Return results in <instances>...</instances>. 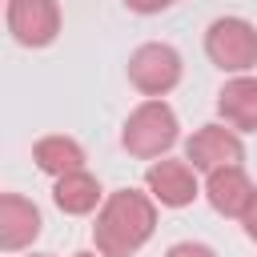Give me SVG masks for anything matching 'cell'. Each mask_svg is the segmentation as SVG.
Listing matches in <instances>:
<instances>
[{
    "label": "cell",
    "instance_id": "cell-1",
    "mask_svg": "<svg viewBox=\"0 0 257 257\" xmlns=\"http://www.w3.org/2000/svg\"><path fill=\"white\" fill-rule=\"evenodd\" d=\"M157 229V205L153 197L137 193V189H116L104 197L96 225H92V241L100 249V257H133Z\"/></svg>",
    "mask_w": 257,
    "mask_h": 257
},
{
    "label": "cell",
    "instance_id": "cell-2",
    "mask_svg": "<svg viewBox=\"0 0 257 257\" xmlns=\"http://www.w3.org/2000/svg\"><path fill=\"white\" fill-rule=\"evenodd\" d=\"M120 145L141 157V161H153V157H165L173 145H177V112L161 100V96H149L145 104H137L120 128Z\"/></svg>",
    "mask_w": 257,
    "mask_h": 257
},
{
    "label": "cell",
    "instance_id": "cell-3",
    "mask_svg": "<svg viewBox=\"0 0 257 257\" xmlns=\"http://www.w3.org/2000/svg\"><path fill=\"white\" fill-rule=\"evenodd\" d=\"M205 52L225 72H249L257 64V28L241 16H217L205 32Z\"/></svg>",
    "mask_w": 257,
    "mask_h": 257
},
{
    "label": "cell",
    "instance_id": "cell-4",
    "mask_svg": "<svg viewBox=\"0 0 257 257\" xmlns=\"http://www.w3.org/2000/svg\"><path fill=\"white\" fill-rule=\"evenodd\" d=\"M128 80L145 96H165L181 80V52L165 40H149L128 56Z\"/></svg>",
    "mask_w": 257,
    "mask_h": 257
},
{
    "label": "cell",
    "instance_id": "cell-5",
    "mask_svg": "<svg viewBox=\"0 0 257 257\" xmlns=\"http://www.w3.org/2000/svg\"><path fill=\"white\" fill-rule=\"evenodd\" d=\"M8 32L24 48H44L60 32V4L56 0H8Z\"/></svg>",
    "mask_w": 257,
    "mask_h": 257
},
{
    "label": "cell",
    "instance_id": "cell-6",
    "mask_svg": "<svg viewBox=\"0 0 257 257\" xmlns=\"http://www.w3.org/2000/svg\"><path fill=\"white\" fill-rule=\"evenodd\" d=\"M245 157V145L233 128L225 124H201L189 141H185V161H193V169H221V165H241Z\"/></svg>",
    "mask_w": 257,
    "mask_h": 257
},
{
    "label": "cell",
    "instance_id": "cell-7",
    "mask_svg": "<svg viewBox=\"0 0 257 257\" xmlns=\"http://www.w3.org/2000/svg\"><path fill=\"white\" fill-rule=\"evenodd\" d=\"M205 197H209V205H213L221 217H245V209H249L253 197H257V185L249 181V173H245L241 165H221V169L209 173Z\"/></svg>",
    "mask_w": 257,
    "mask_h": 257
},
{
    "label": "cell",
    "instance_id": "cell-8",
    "mask_svg": "<svg viewBox=\"0 0 257 257\" xmlns=\"http://www.w3.org/2000/svg\"><path fill=\"white\" fill-rule=\"evenodd\" d=\"M40 209L20 197V193H0V249L4 253H20L24 245H32L40 237Z\"/></svg>",
    "mask_w": 257,
    "mask_h": 257
},
{
    "label": "cell",
    "instance_id": "cell-9",
    "mask_svg": "<svg viewBox=\"0 0 257 257\" xmlns=\"http://www.w3.org/2000/svg\"><path fill=\"white\" fill-rule=\"evenodd\" d=\"M145 185H149L153 201H161L169 209H185L197 197V177H193V165H185V161H153L145 173Z\"/></svg>",
    "mask_w": 257,
    "mask_h": 257
},
{
    "label": "cell",
    "instance_id": "cell-10",
    "mask_svg": "<svg viewBox=\"0 0 257 257\" xmlns=\"http://www.w3.org/2000/svg\"><path fill=\"white\" fill-rule=\"evenodd\" d=\"M217 112L229 128L257 133V76H233L217 92Z\"/></svg>",
    "mask_w": 257,
    "mask_h": 257
},
{
    "label": "cell",
    "instance_id": "cell-11",
    "mask_svg": "<svg viewBox=\"0 0 257 257\" xmlns=\"http://www.w3.org/2000/svg\"><path fill=\"white\" fill-rule=\"evenodd\" d=\"M52 201H56L60 213L84 217V213H92L96 201H100V181H96L92 173H84V169H72V173H64V177H56Z\"/></svg>",
    "mask_w": 257,
    "mask_h": 257
},
{
    "label": "cell",
    "instance_id": "cell-12",
    "mask_svg": "<svg viewBox=\"0 0 257 257\" xmlns=\"http://www.w3.org/2000/svg\"><path fill=\"white\" fill-rule=\"evenodd\" d=\"M32 161L48 177H64L72 169H84V149L72 137H40L32 145Z\"/></svg>",
    "mask_w": 257,
    "mask_h": 257
},
{
    "label": "cell",
    "instance_id": "cell-13",
    "mask_svg": "<svg viewBox=\"0 0 257 257\" xmlns=\"http://www.w3.org/2000/svg\"><path fill=\"white\" fill-rule=\"evenodd\" d=\"M165 257H217L205 241H177V245H169V253Z\"/></svg>",
    "mask_w": 257,
    "mask_h": 257
},
{
    "label": "cell",
    "instance_id": "cell-14",
    "mask_svg": "<svg viewBox=\"0 0 257 257\" xmlns=\"http://www.w3.org/2000/svg\"><path fill=\"white\" fill-rule=\"evenodd\" d=\"M133 12H141V16H149V12H165L169 4H177V0H124Z\"/></svg>",
    "mask_w": 257,
    "mask_h": 257
},
{
    "label": "cell",
    "instance_id": "cell-15",
    "mask_svg": "<svg viewBox=\"0 0 257 257\" xmlns=\"http://www.w3.org/2000/svg\"><path fill=\"white\" fill-rule=\"evenodd\" d=\"M241 221H245V233H249V241H257V197H253V205L245 209V217H241Z\"/></svg>",
    "mask_w": 257,
    "mask_h": 257
},
{
    "label": "cell",
    "instance_id": "cell-16",
    "mask_svg": "<svg viewBox=\"0 0 257 257\" xmlns=\"http://www.w3.org/2000/svg\"><path fill=\"white\" fill-rule=\"evenodd\" d=\"M28 257H52V253H28Z\"/></svg>",
    "mask_w": 257,
    "mask_h": 257
},
{
    "label": "cell",
    "instance_id": "cell-17",
    "mask_svg": "<svg viewBox=\"0 0 257 257\" xmlns=\"http://www.w3.org/2000/svg\"><path fill=\"white\" fill-rule=\"evenodd\" d=\"M72 257H92V253H72Z\"/></svg>",
    "mask_w": 257,
    "mask_h": 257
}]
</instances>
